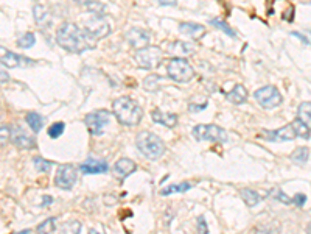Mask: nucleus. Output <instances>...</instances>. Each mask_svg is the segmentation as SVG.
<instances>
[{"label": "nucleus", "mask_w": 311, "mask_h": 234, "mask_svg": "<svg viewBox=\"0 0 311 234\" xmlns=\"http://www.w3.org/2000/svg\"><path fill=\"white\" fill-rule=\"evenodd\" d=\"M56 42L70 53H84L87 50L95 49L96 46L95 39H92L78 25L70 22L62 24L56 30Z\"/></svg>", "instance_id": "obj_1"}, {"label": "nucleus", "mask_w": 311, "mask_h": 234, "mask_svg": "<svg viewBox=\"0 0 311 234\" xmlns=\"http://www.w3.org/2000/svg\"><path fill=\"white\" fill-rule=\"evenodd\" d=\"M112 109L119 122L126 127H136L144 117V111H142L140 105L131 97H119L112 103Z\"/></svg>", "instance_id": "obj_2"}, {"label": "nucleus", "mask_w": 311, "mask_h": 234, "mask_svg": "<svg viewBox=\"0 0 311 234\" xmlns=\"http://www.w3.org/2000/svg\"><path fill=\"white\" fill-rule=\"evenodd\" d=\"M136 145L139 152L145 156V158L156 161L159 158H162L165 153V144L157 134L151 131H142L136 137Z\"/></svg>", "instance_id": "obj_3"}, {"label": "nucleus", "mask_w": 311, "mask_h": 234, "mask_svg": "<svg viewBox=\"0 0 311 234\" xmlns=\"http://www.w3.org/2000/svg\"><path fill=\"white\" fill-rule=\"evenodd\" d=\"M167 72H168V77L177 83H189V81L193 80V77H194V71L190 66V63L181 56L173 58L171 61L168 63Z\"/></svg>", "instance_id": "obj_4"}, {"label": "nucleus", "mask_w": 311, "mask_h": 234, "mask_svg": "<svg viewBox=\"0 0 311 234\" xmlns=\"http://www.w3.org/2000/svg\"><path fill=\"white\" fill-rule=\"evenodd\" d=\"M193 137L196 141H210V142H227V131L218 125H196L193 128Z\"/></svg>", "instance_id": "obj_5"}, {"label": "nucleus", "mask_w": 311, "mask_h": 234, "mask_svg": "<svg viewBox=\"0 0 311 234\" xmlns=\"http://www.w3.org/2000/svg\"><path fill=\"white\" fill-rule=\"evenodd\" d=\"M254 99L259 102V105L264 109L277 108L283 100L282 94L275 86H263L259 91H255Z\"/></svg>", "instance_id": "obj_6"}, {"label": "nucleus", "mask_w": 311, "mask_h": 234, "mask_svg": "<svg viewBox=\"0 0 311 234\" xmlns=\"http://www.w3.org/2000/svg\"><path fill=\"white\" fill-rule=\"evenodd\" d=\"M162 58H164V53H162V50L159 47L142 49V50H137V53L134 55V59H136V63L139 64V67L148 69V71L161 64Z\"/></svg>", "instance_id": "obj_7"}, {"label": "nucleus", "mask_w": 311, "mask_h": 234, "mask_svg": "<svg viewBox=\"0 0 311 234\" xmlns=\"http://www.w3.org/2000/svg\"><path fill=\"white\" fill-rule=\"evenodd\" d=\"M111 114L108 111L100 109V111H94L91 114H87L84 117V124L89 128V131L94 136H101L106 130V125L109 124Z\"/></svg>", "instance_id": "obj_8"}, {"label": "nucleus", "mask_w": 311, "mask_h": 234, "mask_svg": "<svg viewBox=\"0 0 311 234\" xmlns=\"http://www.w3.org/2000/svg\"><path fill=\"white\" fill-rule=\"evenodd\" d=\"M78 178V172L73 164H61L56 170V177H55V184L58 189L62 190H69L72 189L76 183Z\"/></svg>", "instance_id": "obj_9"}, {"label": "nucleus", "mask_w": 311, "mask_h": 234, "mask_svg": "<svg viewBox=\"0 0 311 234\" xmlns=\"http://www.w3.org/2000/svg\"><path fill=\"white\" fill-rule=\"evenodd\" d=\"M84 31L92 39H101L111 33V25L108 24V21L104 19V16H94L92 14L91 19L86 22Z\"/></svg>", "instance_id": "obj_10"}, {"label": "nucleus", "mask_w": 311, "mask_h": 234, "mask_svg": "<svg viewBox=\"0 0 311 234\" xmlns=\"http://www.w3.org/2000/svg\"><path fill=\"white\" fill-rule=\"evenodd\" d=\"M124 38H126L128 44L131 47H134L137 50H142V49H146L149 47V41H151V36L149 33L144 28H139V27H134L126 31V34H124Z\"/></svg>", "instance_id": "obj_11"}, {"label": "nucleus", "mask_w": 311, "mask_h": 234, "mask_svg": "<svg viewBox=\"0 0 311 234\" xmlns=\"http://www.w3.org/2000/svg\"><path fill=\"white\" fill-rule=\"evenodd\" d=\"M34 61H30L28 58H24L17 53H13L11 50H8L6 47L0 46V64L8 67V69H14V67H22V66H31Z\"/></svg>", "instance_id": "obj_12"}, {"label": "nucleus", "mask_w": 311, "mask_h": 234, "mask_svg": "<svg viewBox=\"0 0 311 234\" xmlns=\"http://www.w3.org/2000/svg\"><path fill=\"white\" fill-rule=\"evenodd\" d=\"M11 141H13V144L17 147V149H22V150L36 149V141H34L33 137H30L19 127H16V128L11 130Z\"/></svg>", "instance_id": "obj_13"}, {"label": "nucleus", "mask_w": 311, "mask_h": 234, "mask_svg": "<svg viewBox=\"0 0 311 234\" xmlns=\"http://www.w3.org/2000/svg\"><path fill=\"white\" fill-rule=\"evenodd\" d=\"M136 169H137V164L134 161L129 158H121L114 164L112 172L119 180H124L126 177H129L132 172H136Z\"/></svg>", "instance_id": "obj_14"}, {"label": "nucleus", "mask_w": 311, "mask_h": 234, "mask_svg": "<svg viewBox=\"0 0 311 234\" xmlns=\"http://www.w3.org/2000/svg\"><path fill=\"white\" fill-rule=\"evenodd\" d=\"M266 134V139L272 141V142H279V141H294L296 139V133L294 130H292L291 124L282 127L279 130H274V131H264Z\"/></svg>", "instance_id": "obj_15"}, {"label": "nucleus", "mask_w": 311, "mask_h": 234, "mask_svg": "<svg viewBox=\"0 0 311 234\" xmlns=\"http://www.w3.org/2000/svg\"><path fill=\"white\" fill-rule=\"evenodd\" d=\"M79 170L84 175H98V173H106L109 170L108 162L103 159H87L79 166Z\"/></svg>", "instance_id": "obj_16"}, {"label": "nucleus", "mask_w": 311, "mask_h": 234, "mask_svg": "<svg viewBox=\"0 0 311 234\" xmlns=\"http://www.w3.org/2000/svg\"><path fill=\"white\" fill-rule=\"evenodd\" d=\"M151 119H153V122L159 124V125H164L168 128H173L177 124V116L173 114V112H164L161 109H153L151 111Z\"/></svg>", "instance_id": "obj_17"}, {"label": "nucleus", "mask_w": 311, "mask_h": 234, "mask_svg": "<svg viewBox=\"0 0 311 234\" xmlns=\"http://www.w3.org/2000/svg\"><path fill=\"white\" fill-rule=\"evenodd\" d=\"M179 31L193 39H199L206 34V27L201 24H194V22H182V24H179Z\"/></svg>", "instance_id": "obj_18"}, {"label": "nucleus", "mask_w": 311, "mask_h": 234, "mask_svg": "<svg viewBox=\"0 0 311 234\" xmlns=\"http://www.w3.org/2000/svg\"><path fill=\"white\" fill-rule=\"evenodd\" d=\"M33 13H34V21H36V24L41 25V27H50L51 25V14L44 5L36 3L33 8Z\"/></svg>", "instance_id": "obj_19"}, {"label": "nucleus", "mask_w": 311, "mask_h": 234, "mask_svg": "<svg viewBox=\"0 0 311 234\" xmlns=\"http://www.w3.org/2000/svg\"><path fill=\"white\" fill-rule=\"evenodd\" d=\"M226 97L230 103H234V105H241V103H244L247 100V89L243 84H237Z\"/></svg>", "instance_id": "obj_20"}, {"label": "nucleus", "mask_w": 311, "mask_h": 234, "mask_svg": "<svg viewBox=\"0 0 311 234\" xmlns=\"http://www.w3.org/2000/svg\"><path fill=\"white\" fill-rule=\"evenodd\" d=\"M167 49H168V53H179V55H189V53H193V52H194L193 44H189V42H182V41L167 44Z\"/></svg>", "instance_id": "obj_21"}, {"label": "nucleus", "mask_w": 311, "mask_h": 234, "mask_svg": "<svg viewBox=\"0 0 311 234\" xmlns=\"http://www.w3.org/2000/svg\"><path fill=\"white\" fill-rule=\"evenodd\" d=\"M297 119L302 120L311 131V102H304L299 105L297 109Z\"/></svg>", "instance_id": "obj_22"}, {"label": "nucleus", "mask_w": 311, "mask_h": 234, "mask_svg": "<svg viewBox=\"0 0 311 234\" xmlns=\"http://www.w3.org/2000/svg\"><path fill=\"white\" fill-rule=\"evenodd\" d=\"M25 120L34 133H39L44 127V117L38 114V112H28V114L25 116Z\"/></svg>", "instance_id": "obj_23"}, {"label": "nucleus", "mask_w": 311, "mask_h": 234, "mask_svg": "<svg viewBox=\"0 0 311 234\" xmlns=\"http://www.w3.org/2000/svg\"><path fill=\"white\" fill-rule=\"evenodd\" d=\"M191 189V184L184 181V183H177V184H171L165 189L161 190V195H171V194H181V192H187V190Z\"/></svg>", "instance_id": "obj_24"}, {"label": "nucleus", "mask_w": 311, "mask_h": 234, "mask_svg": "<svg viewBox=\"0 0 311 234\" xmlns=\"http://www.w3.org/2000/svg\"><path fill=\"white\" fill-rule=\"evenodd\" d=\"M291 127H292V130H294L296 136L302 137V139H310L311 131H310V128H308L304 122H302V120H299V119L292 120V122H291Z\"/></svg>", "instance_id": "obj_25"}, {"label": "nucleus", "mask_w": 311, "mask_h": 234, "mask_svg": "<svg viewBox=\"0 0 311 234\" xmlns=\"http://www.w3.org/2000/svg\"><path fill=\"white\" fill-rule=\"evenodd\" d=\"M241 197H243V200L246 202L247 206H255V205L260 203L259 192H255V190H252V189H243L241 190Z\"/></svg>", "instance_id": "obj_26"}, {"label": "nucleus", "mask_w": 311, "mask_h": 234, "mask_svg": "<svg viewBox=\"0 0 311 234\" xmlns=\"http://www.w3.org/2000/svg\"><path fill=\"white\" fill-rule=\"evenodd\" d=\"M308 156H310V150L307 147H297V149L292 152L291 159L297 164H305L308 161Z\"/></svg>", "instance_id": "obj_27"}, {"label": "nucleus", "mask_w": 311, "mask_h": 234, "mask_svg": "<svg viewBox=\"0 0 311 234\" xmlns=\"http://www.w3.org/2000/svg\"><path fill=\"white\" fill-rule=\"evenodd\" d=\"M81 222L78 220H70L67 222L64 227L61 228V231L58 234H81Z\"/></svg>", "instance_id": "obj_28"}, {"label": "nucleus", "mask_w": 311, "mask_h": 234, "mask_svg": "<svg viewBox=\"0 0 311 234\" xmlns=\"http://www.w3.org/2000/svg\"><path fill=\"white\" fill-rule=\"evenodd\" d=\"M33 162H34V167H36V170L41 172V173H48L51 170V167H53V162L48 161V159H44L42 156H34Z\"/></svg>", "instance_id": "obj_29"}, {"label": "nucleus", "mask_w": 311, "mask_h": 234, "mask_svg": "<svg viewBox=\"0 0 311 234\" xmlns=\"http://www.w3.org/2000/svg\"><path fill=\"white\" fill-rule=\"evenodd\" d=\"M56 230V219H47L44 220L42 223H39V227L36 228L38 234H53V231Z\"/></svg>", "instance_id": "obj_30"}, {"label": "nucleus", "mask_w": 311, "mask_h": 234, "mask_svg": "<svg viewBox=\"0 0 311 234\" xmlns=\"http://www.w3.org/2000/svg\"><path fill=\"white\" fill-rule=\"evenodd\" d=\"M210 24L213 25V27H216L218 30L224 31V33L227 34V36H230V38H237V33H235L232 28H230L224 21H221V19H212Z\"/></svg>", "instance_id": "obj_31"}, {"label": "nucleus", "mask_w": 311, "mask_h": 234, "mask_svg": "<svg viewBox=\"0 0 311 234\" xmlns=\"http://www.w3.org/2000/svg\"><path fill=\"white\" fill-rule=\"evenodd\" d=\"M34 42H36V39H34V34L33 33H25L24 36H21L19 39H17V47L30 49V47L34 46Z\"/></svg>", "instance_id": "obj_32"}, {"label": "nucleus", "mask_w": 311, "mask_h": 234, "mask_svg": "<svg viewBox=\"0 0 311 234\" xmlns=\"http://www.w3.org/2000/svg\"><path fill=\"white\" fill-rule=\"evenodd\" d=\"M64 128H66V125L62 124V122L53 124V125L48 128V136L51 137V139H58V137L62 136V133H64Z\"/></svg>", "instance_id": "obj_33"}, {"label": "nucleus", "mask_w": 311, "mask_h": 234, "mask_svg": "<svg viewBox=\"0 0 311 234\" xmlns=\"http://www.w3.org/2000/svg\"><path fill=\"white\" fill-rule=\"evenodd\" d=\"M83 3L94 13V16H103V13L106 10V6L101 2H89L87 0V2H83Z\"/></svg>", "instance_id": "obj_34"}, {"label": "nucleus", "mask_w": 311, "mask_h": 234, "mask_svg": "<svg viewBox=\"0 0 311 234\" xmlns=\"http://www.w3.org/2000/svg\"><path fill=\"white\" fill-rule=\"evenodd\" d=\"M254 234H280V230L274 225H259Z\"/></svg>", "instance_id": "obj_35"}, {"label": "nucleus", "mask_w": 311, "mask_h": 234, "mask_svg": "<svg viewBox=\"0 0 311 234\" xmlns=\"http://www.w3.org/2000/svg\"><path fill=\"white\" fill-rule=\"evenodd\" d=\"M11 139V128L10 127H0V149L3 145H6V142Z\"/></svg>", "instance_id": "obj_36"}, {"label": "nucleus", "mask_w": 311, "mask_h": 234, "mask_svg": "<svg viewBox=\"0 0 311 234\" xmlns=\"http://www.w3.org/2000/svg\"><path fill=\"white\" fill-rule=\"evenodd\" d=\"M161 81V77L159 75H149L145 80V88L146 91H156L157 89V83Z\"/></svg>", "instance_id": "obj_37"}, {"label": "nucleus", "mask_w": 311, "mask_h": 234, "mask_svg": "<svg viewBox=\"0 0 311 234\" xmlns=\"http://www.w3.org/2000/svg\"><path fill=\"white\" fill-rule=\"evenodd\" d=\"M291 36H294V38H299L302 42H304V44H308V46H311V30H308V31H292L291 33Z\"/></svg>", "instance_id": "obj_38"}, {"label": "nucleus", "mask_w": 311, "mask_h": 234, "mask_svg": "<svg viewBox=\"0 0 311 234\" xmlns=\"http://www.w3.org/2000/svg\"><path fill=\"white\" fill-rule=\"evenodd\" d=\"M196 230H198V234H209V225L206 222V217H202V215H199L198 220H196Z\"/></svg>", "instance_id": "obj_39"}, {"label": "nucleus", "mask_w": 311, "mask_h": 234, "mask_svg": "<svg viewBox=\"0 0 311 234\" xmlns=\"http://www.w3.org/2000/svg\"><path fill=\"white\" fill-rule=\"evenodd\" d=\"M277 200H280L282 203H285V205H291L292 203V198H289L283 190H277Z\"/></svg>", "instance_id": "obj_40"}, {"label": "nucleus", "mask_w": 311, "mask_h": 234, "mask_svg": "<svg viewBox=\"0 0 311 234\" xmlns=\"http://www.w3.org/2000/svg\"><path fill=\"white\" fill-rule=\"evenodd\" d=\"M305 202H307V195H304V194H297V195L292 197V203L297 205V206H304Z\"/></svg>", "instance_id": "obj_41"}, {"label": "nucleus", "mask_w": 311, "mask_h": 234, "mask_svg": "<svg viewBox=\"0 0 311 234\" xmlns=\"http://www.w3.org/2000/svg\"><path fill=\"white\" fill-rule=\"evenodd\" d=\"M283 19L288 22H292V19H294V6H289V10L283 14Z\"/></svg>", "instance_id": "obj_42"}, {"label": "nucleus", "mask_w": 311, "mask_h": 234, "mask_svg": "<svg viewBox=\"0 0 311 234\" xmlns=\"http://www.w3.org/2000/svg\"><path fill=\"white\" fill-rule=\"evenodd\" d=\"M8 80H10V75H8L3 69H0V83H5Z\"/></svg>", "instance_id": "obj_43"}, {"label": "nucleus", "mask_w": 311, "mask_h": 234, "mask_svg": "<svg viewBox=\"0 0 311 234\" xmlns=\"http://www.w3.org/2000/svg\"><path fill=\"white\" fill-rule=\"evenodd\" d=\"M204 108H207V102L206 103H202L201 106H198V105H190V111H201V109H204Z\"/></svg>", "instance_id": "obj_44"}, {"label": "nucleus", "mask_w": 311, "mask_h": 234, "mask_svg": "<svg viewBox=\"0 0 311 234\" xmlns=\"http://www.w3.org/2000/svg\"><path fill=\"white\" fill-rule=\"evenodd\" d=\"M51 202H53V198L50 197V195H46L42 198V206H47V205H51Z\"/></svg>", "instance_id": "obj_45"}, {"label": "nucleus", "mask_w": 311, "mask_h": 234, "mask_svg": "<svg viewBox=\"0 0 311 234\" xmlns=\"http://www.w3.org/2000/svg\"><path fill=\"white\" fill-rule=\"evenodd\" d=\"M159 3H161V5H176V2H165V0H161V2H159Z\"/></svg>", "instance_id": "obj_46"}, {"label": "nucleus", "mask_w": 311, "mask_h": 234, "mask_svg": "<svg viewBox=\"0 0 311 234\" xmlns=\"http://www.w3.org/2000/svg\"><path fill=\"white\" fill-rule=\"evenodd\" d=\"M307 234H311V222L307 225Z\"/></svg>", "instance_id": "obj_47"}]
</instances>
